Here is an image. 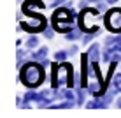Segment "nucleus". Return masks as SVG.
Segmentation results:
<instances>
[{"label":"nucleus","instance_id":"9","mask_svg":"<svg viewBox=\"0 0 121 118\" xmlns=\"http://www.w3.org/2000/svg\"><path fill=\"white\" fill-rule=\"evenodd\" d=\"M37 44H39V39H37L35 35H32L30 39L26 41V46H28V48H30V49H32V48H37Z\"/></svg>","mask_w":121,"mask_h":118},{"label":"nucleus","instance_id":"13","mask_svg":"<svg viewBox=\"0 0 121 118\" xmlns=\"http://www.w3.org/2000/svg\"><path fill=\"white\" fill-rule=\"evenodd\" d=\"M44 33H46V37H49V39H51V37H53V32H51V30H46Z\"/></svg>","mask_w":121,"mask_h":118},{"label":"nucleus","instance_id":"12","mask_svg":"<svg viewBox=\"0 0 121 118\" xmlns=\"http://www.w3.org/2000/svg\"><path fill=\"white\" fill-rule=\"evenodd\" d=\"M67 39H70V41H74V39H79V32H70L69 35H67Z\"/></svg>","mask_w":121,"mask_h":118},{"label":"nucleus","instance_id":"7","mask_svg":"<svg viewBox=\"0 0 121 118\" xmlns=\"http://www.w3.org/2000/svg\"><path fill=\"white\" fill-rule=\"evenodd\" d=\"M88 57H90V60H91V62H98V46H97V44H93V46L90 48Z\"/></svg>","mask_w":121,"mask_h":118},{"label":"nucleus","instance_id":"8","mask_svg":"<svg viewBox=\"0 0 121 118\" xmlns=\"http://www.w3.org/2000/svg\"><path fill=\"white\" fill-rule=\"evenodd\" d=\"M42 99H44L42 94L37 95V94H33V92H28V94L25 95V100H26V102H30V100H42Z\"/></svg>","mask_w":121,"mask_h":118},{"label":"nucleus","instance_id":"10","mask_svg":"<svg viewBox=\"0 0 121 118\" xmlns=\"http://www.w3.org/2000/svg\"><path fill=\"white\" fill-rule=\"evenodd\" d=\"M114 88L118 92H121V74H116L114 76Z\"/></svg>","mask_w":121,"mask_h":118},{"label":"nucleus","instance_id":"15","mask_svg":"<svg viewBox=\"0 0 121 118\" xmlns=\"http://www.w3.org/2000/svg\"><path fill=\"white\" fill-rule=\"evenodd\" d=\"M118 108H121V99H118Z\"/></svg>","mask_w":121,"mask_h":118},{"label":"nucleus","instance_id":"2","mask_svg":"<svg viewBox=\"0 0 121 118\" xmlns=\"http://www.w3.org/2000/svg\"><path fill=\"white\" fill-rule=\"evenodd\" d=\"M74 23V14L70 9H60L53 14V25L60 32H70Z\"/></svg>","mask_w":121,"mask_h":118},{"label":"nucleus","instance_id":"11","mask_svg":"<svg viewBox=\"0 0 121 118\" xmlns=\"http://www.w3.org/2000/svg\"><path fill=\"white\" fill-rule=\"evenodd\" d=\"M55 58H56L58 62H63L65 58H67V53H65V51H58V53L55 55Z\"/></svg>","mask_w":121,"mask_h":118},{"label":"nucleus","instance_id":"5","mask_svg":"<svg viewBox=\"0 0 121 118\" xmlns=\"http://www.w3.org/2000/svg\"><path fill=\"white\" fill-rule=\"evenodd\" d=\"M35 9H44V4L40 2V0H28V2L23 4V11L26 12V14H32Z\"/></svg>","mask_w":121,"mask_h":118},{"label":"nucleus","instance_id":"6","mask_svg":"<svg viewBox=\"0 0 121 118\" xmlns=\"http://www.w3.org/2000/svg\"><path fill=\"white\" fill-rule=\"evenodd\" d=\"M46 55H48V48H40L37 53H33V55H32V58H33V60H37V62H44Z\"/></svg>","mask_w":121,"mask_h":118},{"label":"nucleus","instance_id":"4","mask_svg":"<svg viewBox=\"0 0 121 118\" xmlns=\"http://www.w3.org/2000/svg\"><path fill=\"white\" fill-rule=\"evenodd\" d=\"M105 27L111 32H121V9H112L107 12Z\"/></svg>","mask_w":121,"mask_h":118},{"label":"nucleus","instance_id":"1","mask_svg":"<svg viewBox=\"0 0 121 118\" xmlns=\"http://www.w3.org/2000/svg\"><path fill=\"white\" fill-rule=\"evenodd\" d=\"M21 81L30 88L39 86L44 81V69L39 64H33V62L26 64L21 69Z\"/></svg>","mask_w":121,"mask_h":118},{"label":"nucleus","instance_id":"14","mask_svg":"<svg viewBox=\"0 0 121 118\" xmlns=\"http://www.w3.org/2000/svg\"><path fill=\"white\" fill-rule=\"evenodd\" d=\"M109 4H118V0H107Z\"/></svg>","mask_w":121,"mask_h":118},{"label":"nucleus","instance_id":"3","mask_svg":"<svg viewBox=\"0 0 121 118\" xmlns=\"http://www.w3.org/2000/svg\"><path fill=\"white\" fill-rule=\"evenodd\" d=\"M91 21H98V11L97 9H88V11H84L81 14V27H82V30L95 33L98 30V27L91 25Z\"/></svg>","mask_w":121,"mask_h":118}]
</instances>
